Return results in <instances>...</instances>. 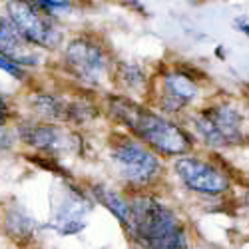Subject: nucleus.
<instances>
[{
    "label": "nucleus",
    "mask_w": 249,
    "mask_h": 249,
    "mask_svg": "<svg viewBox=\"0 0 249 249\" xmlns=\"http://www.w3.org/2000/svg\"><path fill=\"white\" fill-rule=\"evenodd\" d=\"M0 54H4L16 64L36 66L38 56L32 50V44L20 34V30L12 24V20L0 16Z\"/></svg>",
    "instance_id": "f8f14e48"
},
{
    "label": "nucleus",
    "mask_w": 249,
    "mask_h": 249,
    "mask_svg": "<svg viewBox=\"0 0 249 249\" xmlns=\"http://www.w3.org/2000/svg\"><path fill=\"white\" fill-rule=\"evenodd\" d=\"M92 194H94L96 201H100L104 207H106V210H110V212L118 217V221L128 230L130 223H132V201L124 199L118 192L106 188L104 183L94 185V188H92Z\"/></svg>",
    "instance_id": "ddd939ff"
},
{
    "label": "nucleus",
    "mask_w": 249,
    "mask_h": 249,
    "mask_svg": "<svg viewBox=\"0 0 249 249\" xmlns=\"http://www.w3.org/2000/svg\"><path fill=\"white\" fill-rule=\"evenodd\" d=\"M174 172L185 188L201 196H225L231 188V176L223 170V165L203 158L179 156L174 163Z\"/></svg>",
    "instance_id": "39448f33"
},
{
    "label": "nucleus",
    "mask_w": 249,
    "mask_h": 249,
    "mask_svg": "<svg viewBox=\"0 0 249 249\" xmlns=\"http://www.w3.org/2000/svg\"><path fill=\"white\" fill-rule=\"evenodd\" d=\"M118 82L130 92H140L146 86V72L136 64H122L118 68Z\"/></svg>",
    "instance_id": "2eb2a0df"
},
{
    "label": "nucleus",
    "mask_w": 249,
    "mask_h": 249,
    "mask_svg": "<svg viewBox=\"0 0 249 249\" xmlns=\"http://www.w3.org/2000/svg\"><path fill=\"white\" fill-rule=\"evenodd\" d=\"M112 161L116 163L118 174L132 185H148L161 172L158 156L146 148L142 140H132L128 136H118L110 148Z\"/></svg>",
    "instance_id": "20e7f679"
},
{
    "label": "nucleus",
    "mask_w": 249,
    "mask_h": 249,
    "mask_svg": "<svg viewBox=\"0 0 249 249\" xmlns=\"http://www.w3.org/2000/svg\"><path fill=\"white\" fill-rule=\"evenodd\" d=\"M0 70L8 72L10 76H16V78H22V72H20V66L16 62H12L10 58H6L4 54H0Z\"/></svg>",
    "instance_id": "f3484780"
},
{
    "label": "nucleus",
    "mask_w": 249,
    "mask_h": 249,
    "mask_svg": "<svg viewBox=\"0 0 249 249\" xmlns=\"http://www.w3.org/2000/svg\"><path fill=\"white\" fill-rule=\"evenodd\" d=\"M199 98L197 80L183 70H168L161 76L160 108L168 114H179L188 110Z\"/></svg>",
    "instance_id": "1a4fd4ad"
},
{
    "label": "nucleus",
    "mask_w": 249,
    "mask_h": 249,
    "mask_svg": "<svg viewBox=\"0 0 249 249\" xmlns=\"http://www.w3.org/2000/svg\"><path fill=\"white\" fill-rule=\"evenodd\" d=\"M245 116L231 102H217L194 116V130L205 146L221 150L239 146L245 140Z\"/></svg>",
    "instance_id": "7ed1b4c3"
},
{
    "label": "nucleus",
    "mask_w": 249,
    "mask_h": 249,
    "mask_svg": "<svg viewBox=\"0 0 249 249\" xmlns=\"http://www.w3.org/2000/svg\"><path fill=\"white\" fill-rule=\"evenodd\" d=\"M6 231L16 239H26L34 233V219L22 210H14L6 217Z\"/></svg>",
    "instance_id": "4468645a"
},
{
    "label": "nucleus",
    "mask_w": 249,
    "mask_h": 249,
    "mask_svg": "<svg viewBox=\"0 0 249 249\" xmlns=\"http://www.w3.org/2000/svg\"><path fill=\"white\" fill-rule=\"evenodd\" d=\"M8 16L30 44L46 50H54L62 44V30L48 10L28 2H10Z\"/></svg>",
    "instance_id": "0eeeda50"
},
{
    "label": "nucleus",
    "mask_w": 249,
    "mask_h": 249,
    "mask_svg": "<svg viewBox=\"0 0 249 249\" xmlns=\"http://www.w3.org/2000/svg\"><path fill=\"white\" fill-rule=\"evenodd\" d=\"M12 146V136L10 132L2 126V122H0V150H8Z\"/></svg>",
    "instance_id": "a211bd4d"
},
{
    "label": "nucleus",
    "mask_w": 249,
    "mask_h": 249,
    "mask_svg": "<svg viewBox=\"0 0 249 249\" xmlns=\"http://www.w3.org/2000/svg\"><path fill=\"white\" fill-rule=\"evenodd\" d=\"M142 249H188V233L165 203L150 196L132 199V223L126 230Z\"/></svg>",
    "instance_id": "f03ea898"
},
{
    "label": "nucleus",
    "mask_w": 249,
    "mask_h": 249,
    "mask_svg": "<svg viewBox=\"0 0 249 249\" xmlns=\"http://www.w3.org/2000/svg\"><path fill=\"white\" fill-rule=\"evenodd\" d=\"M18 136L26 146L48 154V156H64L78 154L82 142L80 138L52 122H28L18 128Z\"/></svg>",
    "instance_id": "6e6552de"
},
{
    "label": "nucleus",
    "mask_w": 249,
    "mask_h": 249,
    "mask_svg": "<svg viewBox=\"0 0 249 249\" xmlns=\"http://www.w3.org/2000/svg\"><path fill=\"white\" fill-rule=\"evenodd\" d=\"M10 2H28V4H34V6H40L48 12H62V10H68L70 4L68 2H60V0H10Z\"/></svg>",
    "instance_id": "dca6fc26"
},
{
    "label": "nucleus",
    "mask_w": 249,
    "mask_h": 249,
    "mask_svg": "<svg viewBox=\"0 0 249 249\" xmlns=\"http://www.w3.org/2000/svg\"><path fill=\"white\" fill-rule=\"evenodd\" d=\"M235 28L249 38V22H245V20H235Z\"/></svg>",
    "instance_id": "aec40b11"
},
{
    "label": "nucleus",
    "mask_w": 249,
    "mask_h": 249,
    "mask_svg": "<svg viewBox=\"0 0 249 249\" xmlns=\"http://www.w3.org/2000/svg\"><path fill=\"white\" fill-rule=\"evenodd\" d=\"M8 114H10V110H8V104H6L4 96L0 94V122H6Z\"/></svg>",
    "instance_id": "6ab92c4d"
},
{
    "label": "nucleus",
    "mask_w": 249,
    "mask_h": 249,
    "mask_svg": "<svg viewBox=\"0 0 249 249\" xmlns=\"http://www.w3.org/2000/svg\"><path fill=\"white\" fill-rule=\"evenodd\" d=\"M88 213H90V201L76 190H66L60 201L56 203L50 227H54L62 235L78 233L84 230Z\"/></svg>",
    "instance_id": "9d476101"
},
{
    "label": "nucleus",
    "mask_w": 249,
    "mask_h": 249,
    "mask_svg": "<svg viewBox=\"0 0 249 249\" xmlns=\"http://www.w3.org/2000/svg\"><path fill=\"white\" fill-rule=\"evenodd\" d=\"M64 66L80 82L98 86L110 74V58L92 38H74L64 50Z\"/></svg>",
    "instance_id": "423d86ee"
},
{
    "label": "nucleus",
    "mask_w": 249,
    "mask_h": 249,
    "mask_svg": "<svg viewBox=\"0 0 249 249\" xmlns=\"http://www.w3.org/2000/svg\"><path fill=\"white\" fill-rule=\"evenodd\" d=\"M30 106L34 108V112L44 118V120H50V122H76V124H82V122H88L92 120L98 112L88 106L84 102H66L58 96H52V94H36L32 98V104Z\"/></svg>",
    "instance_id": "9b49d317"
},
{
    "label": "nucleus",
    "mask_w": 249,
    "mask_h": 249,
    "mask_svg": "<svg viewBox=\"0 0 249 249\" xmlns=\"http://www.w3.org/2000/svg\"><path fill=\"white\" fill-rule=\"evenodd\" d=\"M108 108L136 138L161 156H188L194 150L192 134L185 132L179 124L126 96L108 98Z\"/></svg>",
    "instance_id": "f257e3e1"
}]
</instances>
